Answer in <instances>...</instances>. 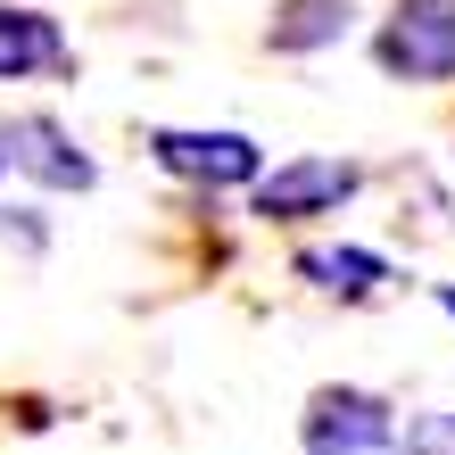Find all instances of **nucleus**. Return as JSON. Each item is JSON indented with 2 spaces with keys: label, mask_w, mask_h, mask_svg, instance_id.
<instances>
[{
  "label": "nucleus",
  "mask_w": 455,
  "mask_h": 455,
  "mask_svg": "<svg viewBox=\"0 0 455 455\" xmlns=\"http://www.w3.org/2000/svg\"><path fill=\"white\" fill-rule=\"evenodd\" d=\"M356 191H364L356 157H282L274 174L249 182V216H265V224H315V216H339Z\"/></svg>",
  "instance_id": "f257e3e1"
},
{
  "label": "nucleus",
  "mask_w": 455,
  "mask_h": 455,
  "mask_svg": "<svg viewBox=\"0 0 455 455\" xmlns=\"http://www.w3.org/2000/svg\"><path fill=\"white\" fill-rule=\"evenodd\" d=\"M389 84H455V0H397L372 34Z\"/></svg>",
  "instance_id": "f03ea898"
},
{
  "label": "nucleus",
  "mask_w": 455,
  "mask_h": 455,
  "mask_svg": "<svg viewBox=\"0 0 455 455\" xmlns=\"http://www.w3.org/2000/svg\"><path fill=\"white\" fill-rule=\"evenodd\" d=\"M299 447L307 455H397V406L372 389H315L307 414H299Z\"/></svg>",
  "instance_id": "7ed1b4c3"
},
{
  "label": "nucleus",
  "mask_w": 455,
  "mask_h": 455,
  "mask_svg": "<svg viewBox=\"0 0 455 455\" xmlns=\"http://www.w3.org/2000/svg\"><path fill=\"white\" fill-rule=\"evenodd\" d=\"M149 157L182 182H199V191H240V182L265 174V149L249 141V132L232 124H149Z\"/></svg>",
  "instance_id": "20e7f679"
},
{
  "label": "nucleus",
  "mask_w": 455,
  "mask_h": 455,
  "mask_svg": "<svg viewBox=\"0 0 455 455\" xmlns=\"http://www.w3.org/2000/svg\"><path fill=\"white\" fill-rule=\"evenodd\" d=\"M9 174L42 182V191H92L100 182V166L59 116H9Z\"/></svg>",
  "instance_id": "39448f33"
},
{
  "label": "nucleus",
  "mask_w": 455,
  "mask_h": 455,
  "mask_svg": "<svg viewBox=\"0 0 455 455\" xmlns=\"http://www.w3.org/2000/svg\"><path fill=\"white\" fill-rule=\"evenodd\" d=\"M25 75H75V42L50 9L0 0V84H25Z\"/></svg>",
  "instance_id": "423d86ee"
},
{
  "label": "nucleus",
  "mask_w": 455,
  "mask_h": 455,
  "mask_svg": "<svg viewBox=\"0 0 455 455\" xmlns=\"http://www.w3.org/2000/svg\"><path fill=\"white\" fill-rule=\"evenodd\" d=\"M347 34H356V0H282L274 25H265V50L274 59H315Z\"/></svg>",
  "instance_id": "0eeeda50"
},
{
  "label": "nucleus",
  "mask_w": 455,
  "mask_h": 455,
  "mask_svg": "<svg viewBox=\"0 0 455 455\" xmlns=\"http://www.w3.org/2000/svg\"><path fill=\"white\" fill-rule=\"evenodd\" d=\"M299 282H315L323 299H372L381 282H397V265H389L381 249L339 240V249H299Z\"/></svg>",
  "instance_id": "6e6552de"
},
{
  "label": "nucleus",
  "mask_w": 455,
  "mask_h": 455,
  "mask_svg": "<svg viewBox=\"0 0 455 455\" xmlns=\"http://www.w3.org/2000/svg\"><path fill=\"white\" fill-rule=\"evenodd\" d=\"M397 455H455V414H406L397 422Z\"/></svg>",
  "instance_id": "1a4fd4ad"
},
{
  "label": "nucleus",
  "mask_w": 455,
  "mask_h": 455,
  "mask_svg": "<svg viewBox=\"0 0 455 455\" xmlns=\"http://www.w3.org/2000/svg\"><path fill=\"white\" fill-rule=\"evenodd\" d=\"M431 299H439V315L455 323V282H431Z\"/></svg>",
  "instance_id": "9d476101"
},
{
  "label": "nucleus",
  "mask_w": 455,
  "mask_h": 455,
  "mask_svg": "<svg viewBox=\"0 0 455 455\" xmlns=\"http://www.w3.org/2000/svg\"><path fill=\"white\" fill-rule=\"evenodd\" d=\"M0 182H9V116H0Z\"/></svg>",
  "instance_id": "9b49d317"
}]
</instances>
